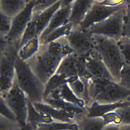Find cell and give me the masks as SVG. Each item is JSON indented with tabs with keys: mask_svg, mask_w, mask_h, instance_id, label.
<instances>
[{
	"mask_svg": "<svg viewBox=\"0 0 130 130\" xmlns=\"http://www.w3.org/2000/svg\"><path fill=\"white\" fill-rule=\"evenodd\" d=\"M19 46L10 44L0 58V94L4 95L13 86L15 80V61Z\"/></svg>",
	"mask_w": 130,
	"mask_h": 130,
	"instance_id": "obj_6",
	"label": "cell"
},
{
	"mask_svg": "<svg viewBox=\"0 0 130 130\" xmlns=\"http://www.w3.org/2000/svg\"><path fill=\"white\" fill-rule=\"evenodd\" d=\"M66 82H67V80L64 77L58 74H54L48 80L44 85L43 94L44 100L46 99L52 92L59 88Z\"/></svg>",
	"mask_w": 130,
	"mask_h": 130,
	"instance_id": "obj_26",
	"label": "cell"
},
{
	"mask_svg": "<svg viewBox=\"0 0 130 130\" xmlns=\"http://www.w3.org/2000/svg\"><path fill=\"white\" fill-rule=\"evenodd\" d=\"M88 79L77 76L71 78L67 80V83L77 97L85 102L86 106L87 105L89 101Z\"/></svg>",
	"mask_w": 130,
	"mask_h": 130,
	"instance_id": "obj_20",
	"label": "cell"
},
{
	"mask_svg": "<svg viewBox=\"0 0 130 130\" xmlns=\"http://www.w3.org/2000/svg\"><path fill=\"white\" fill-rule=\"evenodd\" d=\"M127 100L130 103V95L128 96V98H127Z\"/></svg>",
	"mask_w": 130,
	"mask_h": 130,
	"instance_id": "obj_38",
	"label": "cell"
},
{
	"mask_svg": "<svg viewBox=\"0 0 130 130\" xmlns=\"http://www.w3.org/2000/svg\"><path fill=\"white\" fill-rule=\"evenodd\" d=\"M41 46L39 38L30 39L19 46L17 51V57L20 60L27 62L39 52Z\"/></svg>",
	"mask_w": 130,
	"mask_h": 130,
	"instance_id": "obj_18",
	"label": "cell"
},
{
	"mask_svg": "<svg viewBox=\"0 0 130 130\" xmlns=\"http://www.w3.org/2000/svg\"><path fill=\"white\" fill-rule=\"evenodd\" d=\"M66 39L74 52L78 55L86 57L94 51V44L92 37L85 31L78 28H74Z\"/></svg>",
	"mask_w": 130,
	"mask_h": 130,
	"instance_id": "obj_12",
	"label": "cell"
},
{
	"mask_svg": "<svg viewBox=\"0 0 130 130\" xmlns=\"http://www.w3.org/2000/svg\"><path fill=\"white\" fill-rule=\"evenodd\" d=\"M116 41L124 63L130 65V39L123 36Z\"/></svg>",
	"mask_w": 130,
	"mask_h": 130,
	"instance_id": "obj_27",
	"label": "cell"
},
{
	"mask_svg": "<svg viewBox=\"0 0 130 130\" xmlns=\"http://www.w3.org/2000/svg\"><path fill=\"white\" fill-rule=\"evenodd\" d=\"M72 1L62 0L60 8L54 13L47 27L40 37V41L53 30L69 23Z\"/></svg>",
	"mask_w": 130,
	"mask_h": 130,
	"instance_id": "obj_13",
	"label": "cell"
},
{
	"mask_svg": "<svg viewBox=\"0 0 130 130\" xmlns=\"http://www.w3.org/2000/svg\"><path fill=\"white\" fill-rule=\"evenodd\" d=\"M2 52H0V58H1V55H2Z\"/></svg>",
	"mask_w": 130,
	"mask_h": 130,
	"instance_id": "obj_39",
	"label": "cell"
},
{
	"mask_svg": "<svg viewBox=\"0 0 130 130\" xmlns=\"http://www.w3.org/2000/svg\"><path fill=\"white\" fill-rule=\"evenodd\" d=\"M15 80L31 103L43 101L44 85L40 81L26 62L17 57L15 64Z\"/></svg>",
	"mask_w": 130,
	"mask_h": 130,
	"instance_id": "obj_3",
	"label": "cell"
},
{
	"mask_svg": "<svg viewBox=\"0 0 130 130\" xmlns=\"http://www.w3.org/2000/svg\"><path fill=\"white\" fill-rule=\"evenodd\" d=\"M124 35L130 39V1H126L123 18Z\"/></svg>",
	"mask_w": 130,
	"mask_h": 130,
	"instance_id": "obj_33",
	"label": "cell"
},
{
	"mask_svg": "<svg viewBox=\"0 0 130 130\" xmlns=\"http://www.w3.org/2000/svg\"><path fill=\"white\" fill-rule=\"evenodd\" d=\"M0 3H1V0H0Z\"/></svg>",
	"mask_w": 130,
	"mask_h": 130,
	"instance_id": "obj_40",
	"label": "cell"
},
{
	"mask_svg": "<svg viewBox=\"0 0 130 130\" xmlns=\"http://www.w3.org/2000/svg\"><path fill=\"white\" fill-rule=\"evenodd\" d=\"M76 123L78 130H103L106 125L103 117H88L85 115Z\"/></svg>",
	"mask_w": 130,
	"mask_h": 130,
	"instance_id": "obj_23",
	"label": "cell"
},
{
	"mask_svg": "<svg viewBox=\"0 0 130 130\" xmlns=\"http://www.w3.org/2000/svg\"><path fill=\"white\" fill-rule=\"evenodd\" d=\"M5 101L22 127L27 125L29 100L26 94L18 86L16 80L11 88L4 95Z\"/></svg>",
	"mask_w": 130,
	"mask_h": 130,
	"instance_id": "obj_7",
	"label": "cell"
},
{
	"mask_svg": "<svg viewBox=\"0 0 130 130\" xmlns=\"http://www.w3.org/2000/svg\"><path fill=\"white\" fill-rule=\"evenodd\" d=\"M54 121L55 120L49 116L43 114L37 110L34 107L32 104L29 101L27 125H28L31 126L34 130L35 127L40 124L48 123Z\"/></svg>",
	"mask_w": 130,
	"mask_h": 130,
	"instance_id": "obj_21",
	"label": "cell"
},
{
	"mask_svg": "<svg viewBox=\"0 0 130 130\" xmlns=\"http://www.w3.org/2000/svg\"><path fill=\"white\" fill-rule=\"evenodd\" d=\"M85 58L75 53L66 56L61 60L55 74L62 76L67 80L77 76L90 78L86 71Z\"/></svg>",
	"mask_w": 130,
	"mask_h": 130,
	"instance_id": "obj_11",
	"label": "cell"
},
{
	"mask_svg": "<svg viewBox=\"0 0 130 130\" xmlns=\"http://www.w3.org/2000/svg\"><path fill=\"white\" fill-rule=\"evenodd\" d=\"M10 44L8 42L5 36L0 34V52H3L9 47Z\"/></svg>",
	"mask_w": 130,
	"mask_h": 130,
	"instance_id": "obj_34",
	"label": "cell"
},
{
	"mask_svg": "<svg viewBox=\"0 0 130 130\" xmlns=\"http://www.w3.org/2000/svg\"><path fill=\"white\" fill-rule=\"evenodd\" d=\"M128 106H130V103L127 100L112 104L93 102L85 107V116L88 117H102L105 114L118 108Z\"/></svg>",
	"mask_w": 130,
	"mask_h": 130,
	"instance_id": "obj_17",
	"label": "cell"
},
{
	"mask_svg": "<svg viewBox=\"0 0 130 130\" xmlns=\"http://www.w3.org/2000/svg\"><path fill=\"white\" fill-rule=\"evenodd\" d=\"M0 115L11 121L17 122L15 116L8 107L4 96L1 94H0Z\"/></svg>",
	"mask_w": 130,
	"mask_h": 130,
	"instance_id": "obj_30",
	"label": "cell"
},
{
	"mask_svg": "<svg viewBox=\"0 0 130 130\" xmlns=\"http://www.w3.org/2000/svg\"><path fill=\"white\" fill-rule=\"evenodd\" d=\"M57 0H35L33 7V13H37L43 12L51 6H52Z\"/></svg>",
	"mask_w": 130,
	"mask_h": 130,
	"instance_id": "obj_32",
	"label": "cell"
},
{
	"mask_svg": "<svg viewBox=\"0 0 130 130\" xmlns=\"http://www.w3.org/2000/svg\"><path fill=\"white\" fill-rule=\"evenodd\" d=\"M124 10L125 6L104 20L91 26L85 31L90 35L102 36L117 40L124 36L123 29Z\"/></svg>",
	"mask_w": 130,
	"mask_h": 130,
	"instance_id": "obj_5",
	"label": "cell"
},
{
	"mask_svg": "<svg viewBox=\"0 0 130 130\" xmlns=\"http://www.w3.org/2000/svg\"><path fill=\"white\" fill-rule=\"evenodd\" d=\"M21 130H34V129H33V128L31 126H30L27 125L26 126L24 127Z\"/></svg>",
	"mask_w": 130,
	"mask_h": 130,
	"instance_id": "obj_37",
	"label": "cell"
},
{
	"mask_svg": "<svg viewBox=\"0 0 130 130\" xmlns=\"http://www.w3.org/2000/svg\"><path fill=\"white\" fill-rule=\"evenodd\" d=\"M103 130H120L119 126L114 124H106Z\"/></svg>",
	"mask_w": 130,
	"mask_h": 130,
	"instance_id": "obj_35",
	"label": "cell"
},
{
	"mask_svg": "<svg viewBox=\"0 0 130 130\" xmlns=\"http://www.w3.org/2000/svg\"><path fill=\"white\" fill-rule=\"evenodd\" d=\"M28 0H1L0 10L13 18L26 6Z\"/></svg>",
	"mask_w": 130,
	"mask_h": 130,
	"instance_id": "obj_22",
	"label": "cell"
},
{
	"mask_svg": "<svg viewBox=\"0 0 130 130\" xmlns=\"http://www.w3.org/2000/svg\"><path fill=\"white\" fill-rule=\"evenodd\" d=\"M12 19L0 10V34L6 37L11 28Z\"/></svg>",
	"mask_w": 130,
	"mask_h": 130,
	"instance_id": "obj_29",
	"label": "cell"
},
{
	"mask_svg": "<svg viewBox=\"0 0 130 130\" xmlns=\"http://www.w3.org/2000/svg\"><path fill=\"white\" fill-rule=\"evenodd\" d=\"M108 124L117 125L130 124V106L118 108L102 117Z\"/></svg>",
	"mask_w": 130,
	"mask_h": 130,
	"instance_id": "obj_19",
	"label": "cell"
},
{
	"mask_svg": "<svg viewBox=\"0 0 130 130\" xmlns=\"http://www.w3.org/2000/svg\"><path fill=\"white\" fill-rule=\"evenodd\" d=\"M123 5L114 6L109 5L106 0H94L85 18L77 27L79 29L86 31L91 26L98 23L110 16L124 7Z\"/></svg>",
	"mask_w": 130,
	"mask_h": 130,
	"instance_id": "obj_9",
	"label": "cell"
},
{
	"mask_svg": "<svg viewBox=\"0 0 130 130\" xmlns=\"http://www.w3.org/2000/svg\"><path fill=\"white\" fill-rule=\"evenodd\" d=\"M61 2L62 0H57L47 10L40 13H33L21 38L19 45L30 39L40 38L47 27L54 13L60 8Z\"/></svg>",
	"mask_w": 130,
	"mask_h": 130,
	"instance_id": "obj_8",
	"label": "cell"
},
{
	"mask_svg": "<svg viewBox=\"0 0 130 130\" xmlns=\"http://www.w3.org/2000/svg\"><path fill=\"white\" fill-rule=\"evenodd\" d=\"M85 61L86 71L90 78L115 81L106 66L94 52L86 56Z\"/></svg>",
	"mask_w": 130,
	"mask_h": 130,
	"instance_id": "obj_14",
	"label": "cell"
},
{
	"mask_svg": "<svg viewBox=\"0 0 130 130\" xmlns=\"http://www.w3.org/2000/svg\"><path fill=\"white\" fill-rule=\"evenodd\" d=\"M35 0H28L25 8L12 19L10 31L6 38L10 44H16L18 46L21 38L33 14Z\"/></svg>",
	"mask_w": 130,
	"mask_h": 130,
	"instance_id": "obj_10",
	"label": "cell"
},
{
	"mask_svg": "<svg viewBox=\"0 0 130 130\" xmlns=\"http://www.w3.org/2000/svg\"><path fill=\"white\" fill-rule=\"evenodd\" d=\"M34 130H78L76 122H65L54 121L53 122L40 124Z\"/></svg>",
	"mask_w": 130,
	"mask_h": 130,
	"instance_id": "obj_25",
	"label": "cell"
},
{
	"mask_svg": "<svg viewBox=\"0 0 130 130\" xmlns=\"http://www.w3.org/2000/svg\"><path fill=\"white\" fill-rule=\"evenodd\" d=\"M62 59L49 52L41 44L39 52L26 62L40 81L45 85L55 73Z\"/></svg>",
	"mask_w": 130,
	"mask_h": 130,
	"instance_id": "obj_4",
	"label": "cell"
},
{
	"mask_svg": "<svg viewBox=\"0 0 130 130\" xmlns=\"http://www.w3.org/2000/svg\"><path fill=\"white\" fill-rule=\"evenodd\" d=\"M94 0H73L69 23L77 28L85 18Z\"/></svg>",
	"mask_w": 130,
	"mask_h": 130,
	"instance_id": "obj_16",
	"label": "cell"
},
{
	"mask_svg": "<svg viewBox=\"0 0 130 130\" xmlns=\"http://www.w3.org/2000/svg\"><path fill=\"white\" fill-rule=\"evenodd\" d=\"M94 44V53L106 66L114 80L118 83L120 71L125 64L116 41L106 37L91 35Z\"/></svg>",
	"mask_w": 130,
	"mask_h": 130,
	"instance_id": "obj_2",
	"label": "cell"
},
{
	"mask_svg": "<svg viewBox=\"0 0 130 130\" xmlns=\"http://www.w3.org/2000/svg\"><path fill=\"white\" fill-rule=\"evenodd\" d=\"M73 29L72 26L69 23H68L67 24L51 31L45 38L40 41L41 44H47L50 42L66 37Z\"/></svg>",
	"mask_w": 130,
	"mask_h": 130,
	"instance_id": "obj_24",
	"label": "cell"
},
{
	"mask_svg": "<svg viewBox=\"0 0 130 130\" xmlns=\"http://www.w3.org/2000/svg\"><path fill=\"white\" fill-rule=\"evenodd\" d=\"M88 93L87 105L93 102L112 104L127 100L130 95V89L114 80L91 78L88 79Z\"/></svg>",
	"mask_w": 130,
	"mask_h": 130,
	"instance_id": "obj_1",
	"label": "cell"
},
{
	"mask_svg": "<svg viewBox=\"0 0 130 130\" xmlns=\"http://www.w3.org/2000/svg\"><path fill=\"white\" fill-rule=\"evenodd\" d=\"M31 103L37 110L49 116L55 121L71 123L76 122L77 121L74 116L44 101Z\"/></svg>",
	"mask_w": 130,
	"mask_h": 130,
	"instance_id": "obj_15",
	"label": "cell"
},
{
	"mask_svg": "<svg viewBox=\"0 0 130 130\" xmlns=\"http://www.w3.org/2000/svg\"><path fill=\"white\" fill-rule=\"evenodd\" d=\"M118 83L122 87L130 89V65L124 64L119 74Z\"/></svg>",
	"mask_w": 130,
	"mask_h": 130,
	"instance_id": "obj_28",
	"label": "cell"
},
{
	"mask_svg": "<svg viewBox=\"0 0 130 130\" xmlns=\"http://www.w3.org/2000/svg\"><path fill=\"white\" fill-rule=\"evenodd\" d=\"M120 130H130V124H123L119 125Z\"/></svg>",
	"mask_w": 130,
	"mask_h": 130,
	"instance_id": "obj_36",
	"label": "cell"
},
{
	"mask_svg": "<svg viewBox=\"0 0 130 130\" xmlns=\"http://www.w3.org/2000/svg\"><path fill=\"white\" fill-rule=\"evenodd\" d=\"M23 127L0 115V130H21Z\"/></svg>",
	"mask_w": 130,
	"mask_h": 130,
	"instance_id": "obj_31",
	"label": "cell"
}]
</instances>
